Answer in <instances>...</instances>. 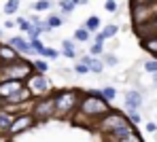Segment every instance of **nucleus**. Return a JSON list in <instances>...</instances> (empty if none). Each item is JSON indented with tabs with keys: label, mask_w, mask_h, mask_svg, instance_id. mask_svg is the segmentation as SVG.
Instances as JSON below:
<instances>
[{
	"label": "nucleus",
	"mask_w": 157,
	"mask_h": 142,
	"mask_svg": "<svg viewBox=\"0 0 157 142\" xmlns=\"http://www.w3.org/2000/svg\"><path fill=\"white\" fill-rule=\"evenodd\" d=\"M75 72H77V74H87V72H89V68H87V66H83V64H77V66H75Z\"/></svg>",
	"instance_id": "nucleus-36"
},
{
	"label": "nucleus",
	"mask_w": 157,
	"mask_h": 142,
	"mask_svg": "<svg viewBox=\"0 0 157 142\" xmlns=\"http://www.w3.org/2000/svg\"><path fill=\"white\" fill-rule=\"evenodd\" d=\"M40 57H49V59H57L59 57V51L57 49H53V47H45V51H43V55Z\"/></svg>",
	"instance_id": "nucleus-32"
},
{
	"label": "nucleus",
	"mask_w": 157,
	"mask_h": 142,
	"mask_svg": "<svg viewBox=\"0 0 157 142\" xmlns=\"http://www.w3.org/2000/svg\"><path fill=\"white\" fill-rule=\"evenodd\" d=\"M153 83H155V85H157V72H155V79H153Z\"/></svg>",
	"instance_id": "nucleus-40"
},
{
	"label": "nucleus",
	"mask_w": 157,
	"mask_h": 142,
	"mask_svg": "<svg viewBox=\"0 0 157 142\" xmlns=\"http://www.w3.org/2000/svg\"><path fill=\"white\" fill-rule=\"evenodd\" d=\"M83 91L81 89H59L53 93L55 100V117L57 119H70V114L78 108V100H81Z\"/></svg>",
	"instance_id": "nucleus-1"
},
{
	"label": "nucleus",
	"mask_w": 157,
	"mask_h": 142,
	"mask_svg": "<svg viewBox=\"0 0 157 142\" xmlns=\"http://www.w3.org/2000/svg\"><path fill=\"white\" fill-rule=\"evenodd\" d=\"M147 132L155 134V132H157V125H155V123H147Z\"/></svg>",
	"instance_id": "nucleus-38"
},
{
	"label": "nucleus",
	"mask_w": 157,
	"mask_h": 142,
	"mask_svg": "<svg viewBox=\"0 0 157 142\" xmlns=\"http://www.w3.org/2000/svg\"><path fill=\"white\" fill-rule=\"evenodd\" d=\"M9 45L19 53V55H30L32 51H30V45H28V38L24 36H13V38H9Z\"/></svg>",
	"instance_id": "nucleus-14"
},
{
	"label": "nucleus",
	"mask_w": 157,
	"mask_h": 142,
	"mask_svg": "<svg viewBox=\"0 0 157 142\" xmlns=\"http://www.w3.org/2000/svg\"><path fill=\"white\" fill-rule=\"evenodd\" d=\"M123 123H128L125 113H121V110H108L102 119H98V121L94 123V127H96L102 136H108L110 132H115V129L121 127Z\"/></svg>",
	"instance_id": "nucleus-5"
},
{
	"label": "nucleus",
	"mask_w": 157,
	"mask_h": 142,
	"mask_svg": "<svg viewBox=\"0 0 157 142\" xmlns=\"http://www.w3.org/2000/svg\"><path fill=\"white\" fill-rule=\"evenodd\" d=\"M100 95L104 98L106 102H113V100L117 98V89H115V87H110V85H106V87L100 89Z\"/></svg>",
	"instance_id": "nucleus-23"
},
{
	"label": "nucleus",
	"mask_w": 157,
	"mask_h": 142,
	"mask_svg": "<svg viewBox=\"0 0 157 142\" xmlns=\"http://www.w3.org/2000/svg\"><path fill=\"white\" fill-rule=\"evenodd\" d=\"M119 142H144V140H142V136H140V134H138V132L134 129L132 134H128L125 138H121Z\"/></svg>",
	"instance_id": "nucleus-30"
},
{
	"label": "nucleus",
	"mask_w": 157,
	"mask_h": 142,
	"mask_svg": "<svg viewBox=\"0 0 157 142\" xmlns=\"http://www.w3.org/2000/svg\"><path fill=\"white\" fill-rule=\"evenodd\" d=\"M0 36H2V30H0Z\"/></svg>",
	"instance_id": "nucleus-43"
},
{
	"label": "nucleus",
	"mask_w": 157,
	"mask_h": 142,
	"mask_svg": "<svg viewBox=\"0 0 157 142\" xmlns=\"http://www.w3.org/2000/svg\"><path fill=\"white\" fill-rule=\"evenodd\" d=\"M30 100H34V98H32V93L28 91V87L24 85L19 91H15L13 95H9V98L4 100L2 106H17V104H26V102H30Z\"/></svg>",
	"instance_id": "nucleus-9"
},
{
	"label": "nucleus",
	"mask_w": 157,
	"mask_h": 142,
	"mask_svg": "<svg viewBox=\"0 0 157 142\" xmlns=\"http://www.w3.org/2000/svg\"><path fill=\"white\" fill-rule=\"evenodd\" d=\"M130 15L134 26L153 21L157 19V4H130Z\"/></svg>",
	"instance_id": "nucleus-6"
},
{
	"label": "nucleus",
	"mask_w": 157,
	"mask_h": 142,
	"mask_svg": "<svg viewBox=\"0 0 157 142\" xmlns=\"http://www.w3.org/2000/svg\"><path fill=\"white\" fill-rule=\"evenodd\" d=\"M72 2H75V4H78V2H81V0H72Z\"/></svg>",
	"instance_id": "nucleus-41"
},
{
	"label": "nucleus",
	"mask_w": 157,
	"mask_h": 142,
	"mask_svg": "<svg viewBox=\"0 0 157 142\" xmlns=\"http://www.w3.org/2000/svg\"><path fill=\"white\" fill-rule=\"evenodd\" d=\"M32 117L36 119V123H45L55 117V100H53V93L47 95H40V98H34L32 100Z\"/></svg>",
	"instance_id": "nucleus-4"
},
{
	"label": "nucleus",
	"mask_w": 157,
	"mask_h": 142,
	"mask_svg": "<svg viewBox=\"0 0 157 142\" xmlns=\"http://www.w3.org/2000/svg\"><path fill=\"white\" fill-rule=\"evenodd\" d=\"M77 110L81 114H85L91 123H96L98 119H102V117H104L108 110H113V108H110V102H106L104 98H100V95H89V93L83 91Z\"/></svg>",
	"instance_id": "nucleus-2"
},
{
	"label": "nucleus",
	"mask_w": 157,
	"mask_h": 142,
	"mask_svg": "<svg viewBox=\"0 0 157 142\" xmlns=\"http://www.w3.org/2000/svg\"><path fill=\"white\" fill-rule=\"evenodd\" d=\"M15 26H17V28L21 30V32H28L32 24H30V19H26V17H17V21H15Z\"/></svg>",
	"instance_id": "nucleus-31"
},
{
	"label": "nucleus",
	"mask_w": 157,
	"mask_h": 142,
	"mask_svg": "<svg viewBox=\"0 0 157 142\" xmlns=\"http://www.w3.org/2000/svg\"><path fill=\"white\" fill-rule=\"evenodd\" d=\"M13 117H15V114L9 113L6 108H0V134L9 136V127H11V123H13Z\"/></svg>",
	"instance_id": "nucleus-16"
},
{
	"label": "nucleus",
	"mask_w": 157,
	"mask_h": 142,
	"mask_svg": "<svg viewBox=\"0 0 157 142\" xmlns=\"http://www.w3.org/2000/svg\"><path fill=\"white\" fill-rule=\"evenodd\" d=\"M140 104H142V93H140V91H136V89H130V91L125 93V108H128V113L138 110V108H140Z\"/></svg>",
	"instance_id": "nucleus-12"
},
{
	"label": "nucleus",
	"mask_w": 157,
	"mask_h": 142,
	"mask_svg": "<svg viewBox=\"0 0 157 142\" xmlns=\"http://www.w3.org/2000/svg\"><path fill=\"white\" fill-rule=\"evenodd\" d=\"M62 55L68 57V59H77V47H75V43L72 40H62Z\"/></svg>",
	"instance_id": "nucleus-17"
},
{
	"label": "nucleus",
	"mask_w": 157,
	"mask_h": 142,
	"mask_svg": "<svg viewBox=\"0 0 157 142\" xmlns=\"http://www.w3.org/2000/svg\"><path fill=\"white\" fill-rule=\"evenodd\" d=\"M21 87H24V81H0V100H2V104L9 95H13Z\"/></svg>",
	"instance_id": "nucleus-10"
},
{
	"label": "nucleus",
	"mask_w": 157,
	"mask_h": 142,
	"mask_svg": "<svg viewBox=\"0 0 157 142\" xmlns=\"http://www.w3.org/2000/svg\"><path fill=\"white\" fill-rule=\"evenodd\" d=\"M24 85L32 93V98H40V95H47L49 93V79L45 74H40V72H32L26 81H24Z\"/></svg>",
	"instance_id": "nucleus-7"
},
{
	"label": "nucleus",
	"mask_w": 157,
	"mask_h": 142,
	"mask_svg": "<svg viewBox=\"0 0 157 142\" xmlns=\"http://www.w3.org/2000/svg\"><path fill=\"white\" fill-rule=\"evenodd\" d=\"M75 40H77V43H89V40H91V34L81 26V28L75 30Z\"/></svg>",
	"instance_id": "nucleus-22"
},
{
	"label": "nucleus",
	"mask_w": 157,
	"mask_h": 142,
	"mask_svg": "<svg viewBox=\"0 0 157 142\" xmlns=\"http://www.w3.org/2000/svg\"><path fill=\"white\" fill-rule=\"evenodd\" d=\"M144 70L147 72H157V59H149V62H144Z\"/></svg>",
	"instance_id": "nucleus-34"
},
{
	"label": "nucleus",
	"mask_w": 157,
	"mask_h": 142,
	"mask_svg": "<svg viewBox=\"0 0 157 142\" xmlns=\"http://www.w3.org/2000/svg\"><path fill=\"white\" fill-rule=\"evenodd\" d=\"M134 32H136V36H138L140 40H144V38H149V36H155L157 34V19L147 21V24H140V26H134Z\"/></svg>",
	"instance_id": "nucleus-11"
},
{
	"label": "nucleus",
	"mask_w": 157,
	"mask_h": 142,
	"mask_svg": "<svg viewBox=\"0 0 157 142\" xmlns=\"http://www.w3.org/2000/svg\"><path fill=\"white\" fill-rule=\"evenodd\" d=\"M32 72V62L26 57H19L11 64H0V81H26Z\"/></svg>",
	"instance_id": "nucleus-3"
},
{
	"label": "nucleus",
	"mask_w": 157,
	"mask_h": 142,
	"mask_svg": "<svg viewBox=\"0 0 157 142\" xmlns=\"http://www.w3.org/2000/svg\"><path fill=\"white\" fill-rule=\"evenodd\" d=\"M0 142H11V138H9V136H4V134H0Z\"/></svg>",
	"instance_id": "nucleus-39"
},
{
	"label": "nucleus",
	"mask_w": 157,
	"mask_h": 142,
	"mask_svg": "<svg viewBox=\"0 0 157 142\" xmlns=\"http://www.w3.org/2000/svg\"><path fill=\"white\" fill-rule=\"evenodd\" d=\"M117 32H119V26H117V24H108V26H104V28H102L100 32H98V34H96L94 43H102V45H104L106 38H113Z\"/></svg>",
	"instance_id": "nucleus-15"
},
{
	"label": "nucleus",
	"mask_w": 157,
	"mask_h": 142,
	"mask_svg": "<svg viewBox=\"0 0 157 142\" xmlns=\"http://www.w3.org/2000/svg\"><path fill=\"white\" fill-rule=\"evenodd\" d=\"M117 6H119V4H117L115 0H106L104 2V9L108 11V13H117Z\"/></svg>",
	"instance_id": "nucleus-35"
},
{
	"label": "nucleus",
	"mask_w": 157,
	"mask_h": 142,
	"mask_svg": "<svg viewBox=\"0 0 157 142\" xmlns=\"http://www.w3.org/2000/svg\"><path fill=\"white\" fill-rule=\"evenodd\" d=\"M140 43H142V49H144L147 53H151V55L157 57V34H155V36L144 38V40H140Z\"/></svg>",
	"instance_id": "nucleus-18"
},
{
	"label": "nucleus",
	"mask_w": 157,
	"mask_h": 142,
	"mask_svg": "<svg viewBox=\"0 0 157 142\" xmlns=\"http://www.w3.org/2000/svg\"><path fill=\"white\" fill-rule=\"evenodd\" d=\"M32 68H34V72H40V74H45V72L49 70V64H47L45 59H34V62H32Z\"/></svg>",
	"instance_id": "nucleus-25"
},
{
	"label": "nucleus",
	"mask_w": 157,
	"mask_h": 142,
	"mask_svg": "<svg viewBox=\"0 0 157 142\" xmlns=\"http://www.w3.org/2000/svg\"><path fill=\"white\" fill-rule=\"evenodd\" d=\"M104 70V62H102V57H94L89 59V72H96V74H100Z\"/></svg>",
	"instance_id": "nucleus-21"
},
{
	"label": "nucleus",
	"mask_w": 157,
	"mask_h": 142,
	"mask_svg": "<svg viewBox=\"0 0 157 142\" xmlns=\"http://www.w3.org/2000/svg\"><path fill=\"white\" fill-rule=\"evenodd\" d=\"M45 26L49 28V32L55 30V28H59V26H62V15H49V17L45 19Z\"/></svg>",
	"instance_id": "nucleus-24"
},
{
	"label": "nucleus",
	"mask_w": 157,
	"mask_h": 142,
	"mask_svg": "<svg viewBox=\"0 0 157 142\" xmlns=\"http://www.w3.org/2000/svg\"><path fill=\"white\" fill-rule=\"evenodd\" d=\"M32 127H36V119L32 117V113L15 114V117H13V123H11V127H9V138L19 136V134H24V132L32 129Z\"/></svg>",
	"instance_id": "nucleus-8"
},
{
	"label": "nucleus",
	"mask_w": 157,
	"mask_h": 142,
	"mask_svg": "<svg viewBox=\"0 0 157 142\" xmlns=\"http://www.w3.org/2000/svg\"><path fill=\"white\" fill-rule=\"evenodd\" d=\"M104 53V45L102 43H94L91 47H89V55H94V57H100Z\"/></svg>",
	"instance_id": "nucleus-29"
},
{
	"label": "nucleus",
	"mask_w": 157,
	"mask_h": 142,
	"mask_svg": "<svg viewBox=\"0 0 157 142\" xmlns=\"http://www.w3.org/2000/svg\"><path fill=\"white\" fill-rule=\"evenodd\" d=\"M83 28L87 30L89 34H94V32H98V30H100V17H96V15H91V17H87V21L83 24Z\"/></svg>",
	"instance_id": "nucleus-19"
},
{
	"label": "nucleus",
	"mask_w": 157,
	"mask_h": 142,
	"mask_svg": "<svg viewBox=\"0 0 157 142\" xmlns=\"http://www.w3.org/2000/svg\"><path fill=\"white\" fill-rule=\"evenodd\" d=\"M130 4H157V0H130Z\"/></svg>",
	"instance_id": "nucleus-37"
},
{
	"label": "nucleus",
	"mask_w": 157,
	"mask_h": 142,
	"mask_svg": "<svg viewBox=\"0 0 157 142\" xmlns=\"http://www.w3.org/2000/svg\"><path fill=\"white\" fill-rule=\"evenodd\" d=\"M75 2L72 0H59V9H62V15H70L72 11H75Z\"/></svg>",
	"instance_id": "nucleus-26"
},
{
	"label": "nucleus",
	"mask_w": 157,
	"mask_h": 142,
	"mask_svg": "<svg viewBox=\"0 0 157 142\" xmlns=\"http://www.w3.org/2000/svg\"><path fill=\"white\" fill-rule=\"evenodd\" d=\"M15 59H19V53L9 43H0V64H11Z\"/></svg>",
	"instance_id": "nucleus-13"
},
{
	"label": "nucleus",
	"mask_w": 157,
	"mask_h": 142,
	"mask_svg": "<svg viewBox=\"0 0 157 142\" xmlns=\"http://www.w3.org/2000/svg\"><path fill=\"white\" fill-rule=\"evenodd\" d=\"M32 9H34L36 13H43V11L51 9V0H36V2L32 4Z\"/></svg>",
	"instance_id": "nucleus-28"
},
{
	"label": "nucleus",
	"mask_w": 157,
	"mask_h": 142,
	"mask_svg": "<svg viewBox=\"0 0 157 142\" xmlns=\"http://www.w3.org/2000/svg\"><path fill=\"white\" fill-rule=\"evenodd\" d=\"M0 108H2V100H0Z\"/></svg>",
	"instance_id": "nucleus-42"
},
{
	"label": "nucleus",
	"mask_w": 157,
	"mask_h": 142,
	"mask_svg": "<svg viewBox=\"0 0 157 142\" xmlns=\"http://www.w3.org/2000/svg\"><path fill=\"white\" fill-rule=\"evenodd\" d=\"M102 62H104V66H117L119 64V59L113 55V53H104L102 55Z\"/></svg>",
	"instance_id": "nucleus-33"
},
{
	"label": "nucleus",
	"mask_w": 157,
	"mask_h": 142,
	"mask_svg": "<svg viewBox=\"0 0 157 142\" xmlns=\"http://www.w3.org/2000/svg\"><path fill=\"white\" fill-rule=\"evenodd\" d=\"M17 11H19V0H6L4 13H6V15H15Z\"/></svg>",
	"instance_id": "nucleus-27"
},
{
	"label": "nucleus",
	"mask_w": 157,
	"mask_h": 142,
	"mask_svg": "<svg viewBox=\"0 0 157 142\" xmlns=\"http://www.w3.org/2000/svg\"><path fill=\"white\" fill-rule=\"evenodd\" d=\"M28 45H30V51H32V53H36V55H43V51H45V45H43V40H40V38H30V40H28Z\"/></svg>",
	"instance_id": "nucleus-20"
}]
</instances>
